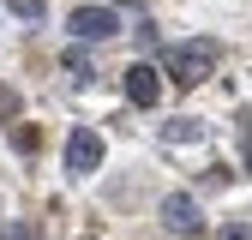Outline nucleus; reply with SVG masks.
<instances>
[{
  "instance_id": "7",
  "label": "nucleus",
  "mask_w": 252,
  "mask_h": 240,
  "mask_svg": "<svg viewBox=\"0 0 252 240\" xmlns=\"http://www.w3.org/2000/svg\"><path fill=\"white\" fill-rule=\"evenodd\" d=\"M6 6H12L18 18H36V24H42V12H48V6H42V0H6Z\"/></svg>"
},
{
  "instance_id": "8",
  "label": "nucleus",
  "mask_w": 252,
  "mask_h": 240,
  "mask_svg": "<svg viewBox=\"0 0 252 240\" xmlns=\"http://www.w3.org/2000/svg\"><path fill=\"white\" fill-rule=\"evenodd\" d=\"M12 108H18V96H12L6 84H0V114H12Z\"/></svg>"
},
{
  "instance_id": "6",
  "label": "nucleus",
  "mask_w": 252,
  "mask_h": 240,
  "mask_svg": "<svg viewBox=\"0 0 252 240\" xmlns=\"http://www.w3.org/2000/svg\"><path fill=\"white\" fill-rule=\"evenodd\" d=\"M36 144H42L36 126H12V150H18V156H36Z\"/></svg>"
},
{
  "instance_id": "4",
  "label": "nucleus",
  "mask_w": 252,
  "mask_h": 240,
  "mask_svg": "<svg viewBox=\"0 0 252 240\" xmlns=\"http://www.w3.org/2000/svg\"><path fill=\"white\" fill-rule=\"evenodd\" d=\"M126 96H132L138 108H156V96H162V72L144 66V60H132V66H126Z\"/></svg>"
},
{
  "instance_id": "5",
  "label": "nucleus",
  "mask_w": 252,
  "mask_h": 240,
  "mask_svg": "<svg viewBox=\"0 0 252 240\" xmlns=\"http://www.w3.org/2000/svg\"><path fill=\"white\" fill-rule=\"evenodd\" d=\"M204 216H198V204L192 198H186V192H174V198H162V228L168 234H192Z\"/></svg>"
},
{
  "instance_id": "9",
  "label": "nucleus",
  "mask_w": 252,
  "mask_h": 240,
  "mask_svg": "<svg viewBox=\"0 0 252 240\" xmlns=\"http://www.w3.org/2000/svg\"><path fill=\"white\" fill-rule=\"evenodd\" d=\"M0 240H30V234H24V228H12V234H0Z\"/></svg>"
},
{
  "instance_id": "2",
  "label": "nucleus",
  "mask_w": 252,
  "mask_h": 240,
  "mask_svg": "<svg viewBox=\"0 0 252 240\" xmlns=\"http://www.w3.org/2000/svg\"><path fill=\"white\" fill-rule=\"evenodd\" d=\"M66 30H72L78 42H108L114 30H120V12H114V6H78V12L66 18Z\"/></svg>"
},
{
  "instance_id": "10",
  "label": "nucleus",
  "mask_w": 252,
  "mask_h": 240,
  "mask_svg": "<svg viewBox=\"0 0 252 240\" xmlns=\"http://www.w3.org/2000/svg\"><path fill=\"white\" fill-rule=\"evenodd\" d=\"M246 174H252V144H246Z\"/></svg>"
},
{
  "instance_id": "3",
  "label": "nucleus",
  "mask_w": 252,
  "mask_h": 240,
  "mask_svg": "<svg viewBox=\"0 0 252 240\" xmlns=\"http://www.w3.org/2000/svg\"><path fill=\"white\" fill-rule=\"evenodd\" d=\"M102 168V132H90V126H78L72 138H66V174H96Z\"/></svg>"
},
{
  "instance_id": "1",
  "label": "nucleus",
  "mask_w": 252,
  "mask_h": 240,
  "mask_svg": "<svg viewBox=\"0 0 252 240\" xmlns=\"http://www.w3.org/2000/svg\"><path fill=\"white\" fill-rule=\"evenodd\" d=\"M210 66H216V42H186V48H174V60H168V78H174L180 90H192V84L210 78Z\"/></svg>"
}]
</instances>
